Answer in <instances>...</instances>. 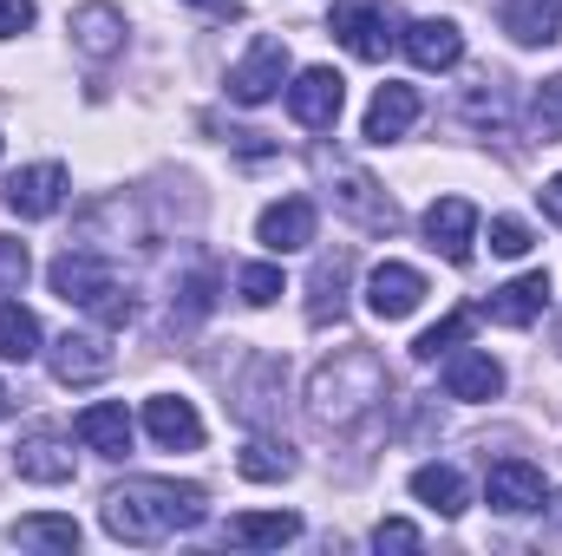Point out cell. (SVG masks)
Here are the masks:
<instances>
[{
    "instance_id": "cell-17",
    "label": "cell",
    "mask_w": 562,
    "mask_h": 556,
    "mask_svg": "<svg viewBox=\"0 0 562 556\" xmlns=\"http://www.w3.org/2000/svg\"><path fill=\"white\" fill-rule=\"evenodd\" d=\"M144 432H150L164 452H196V445H203V413H196L183 393H150V400H144Z\"/></svg>"
},
{
    "instance_id": "cell-33",
    "label": "cell",
    "mask_w": 562,
    "mask_h": 556,
    "mask_svg": "<svg viewBox=\"0 0 562 556\" xmlns=\"http://www.w3.org/2000/svg\"><path fill=\"white\" fill-rule=\"evenodd\" d=\"M464 119H471V125H491V132H504V125H510V92L491 79V92H471V99H464Z\"/></svg>"
},
{
    "instance_id": "cell-5",
    "label": "cell",
    "mask_w": 562,
    "mask_h": 556,
    "mask_svg": "<svg viewBox=\"0 0 562 556\" xmlns=\"http://www.w3.org/2000/svg\"><path fill=\"white\" fill-rule=\"evenodd\" d=\"M327 26H334V40H340L353 59H386L393 40H400L386 0H334V7H327Z\"/></svg>"
},
{
    "instance_id": "cell-38",
    "label": "cell",
    "mask_w": 562,
    "mask_h": 556,
    "mask_svg": "<svg viewBox=\"0 0 562 556\" xmlns=\"http://www.w3.org/2000/svg\"><path fill=\"white\" fill-rule=\"evenodd\" d=\"M33 20H40V7H33V0H0V40H20Z\"/></svg>"
},
{
    "instance_id": "cell-16",
    "label": "cell",
    "mask_w": 562,
    "mask_h": 556,
    "mask_svg": "<svg viewBox=\"0 0 562 556\" xmlns=\"http://www.w3.org/2000/svg\"><path fill=\"white\" fill-rule=\"evenodd\" d=\"M46 367H53L59 387H92V380L112 374V347H105L99 334H59V341L46 347Z\"/></svg>"
},
{
    "instance_id": "cell-9",
    "label": "cell",
    "mask_w": 562,
    "mask_h": 556,
    "mask_svg": "<svg viewBox=\"0 0 562 556\" xmlns=\"http://www.w3.org/2000/svg\"><path fill=\"white\" fill-rule=\"evenodd\" d=\"M66 190H72L66 164H26V170L7 177V210H13L20 223H46V216H59Z\"/></svg>"
},
{
    "instance_id": "cell-10",
    "label": "cell",
    "mask_w": 562,
    "mask_h": 556,
    "mask_svg": "<svg viewBox=\"0 0 562 556\" xmlns=\"http://www.w3.org/2000/svg\"><path fill=\"white\" fill-rule=\"evenodd\" d=\"M438 380H445V393L464 400V407H484V400L504 393V367H497V354H484V347H451L445 367H438Z\"/></svg>"
},
{
    "instance_id": "cell-18",
    "label": "cell",
    "mask_w": 562,
    "mask_h": 556,
    "mask_svg": "<svg viewBox=\"0 0 562 556\" xmlns=\"http://www.w3.org/2000/svg\"><path fill=\"white\" fill-rule=\"evenodd\" d=\"M314 203L307 197H281V203H269L262 216H256V243L269 249V256H288V249H307L314 243Z\"/></svg>"
},
{
    "instance_id": "cell-20",
    "label": "cell",
    "mask_w": 562,
    "mask_h": 556,
    "mask_svg": "<svg viewBox=\"0 0 562 556\" xmlns=\"http://www.w3.org/2000/svg\"><path fill=\"white\" fill-rule=\"evenodd\" d=\"M550 276L543 269H530V276H517V281H504L491 301H484V314L497 321V327H530V321H543V308H550Z\"/></svg>"
},
{
    "instance_id": "cell-12",
    "label": "cell",
    "mask_w": 562,
    "mask_h": 556,
    "mask_svg": "<svg viewBox=\"0 0 562 556\" xmlns=\"http://www.w3.org/2000/svg\"><path fill=\"white\" fill-rule=\"evenodd\" d=\"M400 46H406V59H413L419 73H451V66L464 59V26L445 20V13H425V20H413V26L400 33Z\"/></svg>"
},
{
    "instance_id": "cell-14",
    "label": "cell",
    "mask_w": 562,
    "mask_h": 556,
    "mask_svg": "<svg viewBox=\"0 0 562 556\" xmlns=\"http://www.w3.org/2000/svg\"><path fill=\"white\" fill-rule=\"evenodd\" d=\"M347 294H353V256H347V249L314 256V269H307V321H314V327L340 321V314H347Z\"/></svg>"
},
{
    "instance_id": "cell-24",
    "label": "cell",
    "mask_w": 562,
    "mask_h": 556,
    "mask_svg": "<svg viewBox=\"0 0 562 556\" xmlns=\"http://www.w3.org/2000/svg\"><path fill=\"white\" fill-rule=\"evenodd\" d=\"M504 33L517 46H550L562 33V0H504Z\"/></svg>"
},
{
    "instance_id": "cell-36",
    "label": "cell",
    "mask_w": 562,
    "mask_h": 556,
    "mask_svg": "<svg viewBox=\"0 0 562 556\" xmlns=\"http://www.w3.org/2000/svg\"><path fill=\"white\" fill-rule=\"evenodd\" d=\"M33 276V256H26V243H13V236H0V294H20Z\"/></svg>"
},
{
    "instance_id": "cell-28",
    "label": "cell",
    "mask_w": 562,
    "mask_h": 556,
    "mask_svg": "<svg viewBox=\"0 0 562 556\" xmlns=\"http://www.w3.org/2000/svg\"><path fill=\"white\" fill-rule=\"evenodd\" d=\"M236 471L256 478V485H281V478L294 471V452H288L281 438H249V445L236 452Z\"/></svg>"
},
{
    "instance_id": "cell-39",
    "label": "cell",
    "mask_w": 562,
    "mask_h": 556,
    "mask_svg": "<svg viewBox=\"0 0 562 556\" xmlns=\"http://www.w3.org/2000/svg\"><path fill=\"white\" fill-rule=\"evenodd\" d=\"M537 197H543V216H550V223L562 230V177H550V184H543Z\"/></svg>"
},
{
    "instance_id": "cell-42",
    "label": "cell",
    "mask_w": 562,
    "mask_h": 556,
    "mask_svg": "<svg viewBox=\"0 0 562 556\" xmlns=\"http://www.w3.org/2000/svg\"><path fill=\"white\" fill-rule=\"evenodd\" d=\"M13 413V393H7V387H0V419Z\"/></svg>"
},
{
    "instance_id": "cell-3",
    "label": "cell",
    "mask_w": 562,
    "mask_h": 556,
    "mask_svg": "<svg viewBox=\"0 0 562 556\" xmlns=\"http://www.w3.org/2000/svg\"><path fill=\"white\" fill-rule=\"evenodd\" d=\"M53 294L59 301H72V308H86L92 321H105V327H125L132 314H138V294H132V281L112 269V256H99V249H59L53 256Z\"/></svg>"
},
{
    "instance_id": "cell-13",
    "label": "cell",
    "mask_w": 562,
    "mask_h": 556,
    "mask_svg": "<svg viewBox=\"0 0 562 556\" xmlns=\"http://www.w3.org/2000/svg\"><path fill=\"white\" fill-rule=\"evenodd\" d=\"M419 301H425V276L413 263H373V276H367V314L373 321H406Z\"/></svg>"
},
{
    "instance_id": "cell-19",
    "label": "cell",
    "mask_w": 562,
    "mask_h": 556,
    "mask_svg": "<svg viewBox=\"0 0 562 556\" xmlns=\"http://www.w3.org/2000/svg\"><path fill=\"white\" fill-rule=\"evenodd\" d=\"M13 471H20L26 485H72V445L40 425V432H26V438L13 445Z\"/></svg>"
},
{
    "instance_id": "cell-30",
    "label": "cell",
    "mask_w": 562,
    "mask_h": 556,
    "mask_svg": "<svg viewBox=\"0 0 562 556\" xmlns=\"http://www.w3.org/2000/svg\"><path fill=\"white\" fill-rule=\"evenodd\" d=\"M464 334H471V314L458 308V314H445L438 327H425L419 341H413V360H425V367H431V360H445V354H451V347H458Z\"/></svg>"
},
{
    "instance_id": "cell-1",
    "label": "cell",
    "mask_w": 562,
    "mask_h": 556,
    "mask_svg": "<svg viewBox=\"0 0 562 556\" xmlns=\"http://www.w3.org/2000/svg\"><path fill=\"white\" fill-rule=\"evenodd\" d=\"M203 518H210V491L190 478H125L99 504V524L119 544H164L177 531H196Z\"/></svg>"
},
{
    "instance_id": "cell-34",
    "label": "cell",
    "mask_w": 562,
    "mask_h": 556,
    "mask_svg": "<svg viewBox=\"0 0 562 556\" xmlns=\"http://www.w3.org/2000/svg\"><path fill=\"white\" fill-rule=\"evenodd\" d=\"M530 119H537V132H543V144L562 138V73L557 79H543L537 86V99H530Z\"/></svg>"
},
{
    "instance_id": "cell-23",
    "label": "cell",
    "mask_w": 562,
    "mask_h": 556,
    "mask_svg": "<svg viewBox=\"0 0 562 556\" xmlns=\"http://www.w3.org/2000/svg\"><path fill=\"white\" fill-rule=\"evenodd\" d=\"M413 498H419L425 511H438V518H458L464 504H471V491H464V471L458 465H445V458H431L413 471Z\"/></svg>"
},
{
    "instance_id": "cell-27",
    "label": "cell",
    "mask_w": 562,
    "mask_h": 556,
    "mask_svg": "<svg viewBox=\"0 0 562 556\" xmlns=\"http://www.w3.org/2000/svg\"><path fill=\"white\" fill-rule=\"evenodd\" d=\"M7 537H13L20 551H53V556H72V551H79V524H72V518H53V511L20 518Z\"/></svg>"
},
{
    "instance_id": "cell-26",
    "label": "cell",
    "mask_w": 562,
    "mask_h": 556,
    "mask_svg": "<svg viewBox=\"0 0 562 556\" xmlns=\"http://www.w3.org/2000/svg\"><path fill=\"white\" fill-rule=\"evenodd\" d=\"M46 354V334H40V321H33V308H20L13 294H0V360H40Z\"/></svg>"
},
{
    "instance_id": "cell-40",
    "label": "cell",
    "mask_w": 562,
    "mask_h": 556,
    "mask_svg": "<svg viewBox=\"0 0 562 556\" xmlns=\"http://www.w3.org/2000/svg\"><path fill=\"white\" fill-rule=\"evenodd\" d=\"M190 7H203V13H216V20H243V0H190Z\"/></svg>"
},
{
    "instance_id": "cell-22",
    "label": "cell",
    "mask_w": 562,
    "mask_h": 556,
    "mask_svg": "<svg viewBox=\"0 0 562 556\" xmlns=\"http://www.w3.org/2000/svg\"><path fill=\"white\" fill-rule=\"evenodd\" d=\"M72 432H79L86 452H99V458H125L138 425H132V413H125L119 400H99V407H86V413L72 419Z\"/></svg>"
},
{
    "instance_id": "cell-37",
    "label": "cell",
    "mask_w": 562,
    "mask_h": 556,
    "mask_svg": "<svg viewBox=\"0 0 562 556\" xmlns=\"http://www.w3.org/2000/svg\"><path fill=\"white\" fill-rule=\"evenodd\" d=\"M419 524H406V518H386V524H373V551H419Z\"/></svg>"
},
{
    "instance_id": "cell-11",
    "label": "cell",
    "mask_w": 562,
    "mask_h": 556,
    "mask_svg": "<svg viewBox=\"0 0 562 556\" xmlns=\"http://www.w3.org/2000/svg\"><path fill=\"white\" fill-rule=\"evenodd\" d=\"M419 230H425V243L445 256V263H471V243H477V203H464V197H438L431 210L419 216Z\"/></svg>"
},
{
    "instance_id": "cell-7",
    "label": "cell",
    "mask_w": 562,
    "mask_h": 556,
    "mask_svg": "<svg viewBox=\"0 0 562 556\" xmlns=\"http://www.w3.org/2000/svg\"><path fill=\"white\" fill-rule=\"evenodd\" d=\"M340 105H347V79H340L334 66H301V73L288 79V119H294V125L334 132Z\"/></svg>"
},
{
    "instance_id": "cell-2",
    "label": "cell",
    "mask_w": 562,
    "mask_h": 556,
    "mask_svg": "<svg viewBox=\"0 0 562 556\" xmlns=\"http://www.w3.org/2000/svg\"><path fill=\"white\" fill-rule=\"evenodd\" d=\"M393 393V374L373 347H334L314 374H307V419L327 432H353L360 419H373Z\"/></svg>"
},
{
    "instance_id": "cell-6",
    "label": "cell",
    "mask_w": 562,
    "mask_h": 556,
    "mask_svg": "<svg viewBox=\"0 0 562 556\" xmlns=\"http://www.w3.org/2000/svg\"><path fill=\"white\" fill-rule=\"evenodd\" d=\"M288 92V46H281L276 33H262V40H249V53L229 66V99L236 105H269Z\"/></svg>"
},
{
    "instance_id": "cell-41",
    "label": "cell",
    "mask_w": 562,
    "mask_h": 556,
    "mask_svg": "<svg viewBox=\"0 0 562 556\" xmlns=\"http://www.w3.org/2000/svg\"><path fill=\"white\" fill-rule=\"evenodd\" d=\"M543 511H550V524H557V531H562V491H557V498H550V504H543Z\"/></svg>"
},
{
    "instance_id": "cell-21",
    "label": "cell",
    "mask_w": 562,
    "mask_h": 556,
    "mask_svg": "<svg viewBox=\"0 0 562 556\" xmlns=\"http://www.w3.org/2000/svg\"><path fill=\"white\" fill-rule=\"evenodd\" d=\"M419 92L413 86H400V79H386L380 92H373V105H367V144H393L406 138L413 125H419Z\"/></svg>"
},
{
    "instance_id": "cell-29",
    "label": "cell",
    "mask_w": 562,
    "mask_h": 556,
    "mask_svg": "<svg viewBox=\"0 0 562 556\" xmlns=\"http://www.w3.org/2000/svg\"><path fill=\"white\" fill-rule=\"evenodd\" d=\"M249 400H243V419H276V393H281V360L276 354H256L249 360V387H243Z\"/></svg>"
},
{
    "instance_id": "cell-31",
    "label": "cell",
    "mask_w": 562,
    "mask_h": 556,
    "mask_svg": "<svg viewBox=\"0 0 562 556\" xmlns=\"http://www.w3.org/2000/svg\"><path fill=\"white\" fill-rule=\"evenodd\" d=\"M236 294H243L249 308H276L281 301V269L276 263H249V269H236Z\"/></svg>"
},
{
    "instance_id": "cell-15",
    "label": "cell",
    "mask_w": 562,
    "mask_h": 556,
    "mask_svg": "<svg viewBox=\"0 0 562 556\" xmlns=\"http://www.w3.org/2000/svg\"><path fill=\"white\" fill-rule=\"evenodd\" d=\"M125 40H132V26H125V13L112 7V0H86V7H72V46L86 53V59H119L125 53Z\"/></svg>"
},
{
    "instance_id": "cell-32",
    "label": "cell",
    "mask_w": 562,
    "mask_h": 556,
    "mask_svg": "<svg viewBox=\"0 0 562 556\" xmlns=\"http://www.w3.org/2000/svg\"><path fill=\"white\" fill-rule=\"evenodd\" d=\"M530 249H537V236H530L524 216H491V256L517 263V256H530Z\"/></svg>"
},
{
    "instance_id": "cell-4",
    "label": "cell",
    "mask_w": 562,
    "mask_h": 556,
    "mask_svg": "<svg viewBox=\"0 0 562 556\" xmlns=\"http://www.w3.org/2000/svg\"><path fill=\"white\" fill-rule=\"evenodd\" d=\"M327 197H334V210H340L347 223H360V230H373V236H393V230H400V203H393L360 164H334V170H327Z\"/></svg>"
},
{
    "instance_id": "cell-35",
    "label": "cell",
    "mask_w": 562,
    "mask_h": 556,
    "mask_svg": "<svg viewBox=\"0 0 562 556\" xmlns=\"http://www.w3.org/2000/svg\"><path fill=\"white\" fill-rule=\"evenodd\" d=\"M216 308V269H196V276L183 281V301H177V314L183 321H203Z\"/></svg>"
},
{
    "instance_id": "cell-25",
    "label": "cell",
    "mask_w": 562,
    "mask_h": 556,
    "mask_svg": "<svg viewBox=\"0 0 562 556\" xmlns=\"http://www.w3.org/2000/svg\"><path fill=\"white\" fill-rule=\"evenodd\" d=\"M294 537H301L294 511H243V518H229V544H243V551H281Z\"/></svg>"
},
{
    "instance_id": "cell-8",
    "label": "cell",
    "mask_w": 562,
    "mask_h": 556,
    "mask_svg": "<svg viewBox=\"0 0 562 556\" xmlns=\"http://www.w3.org/2000/svg\"><path fill=\"white\" fill-rule=\"evenodd\" d=\"M484 498H491V511H504V518L543 511V504H550L543 465H530V458H497V465L484 471Z\"/></svg>"
}]
</instances>
